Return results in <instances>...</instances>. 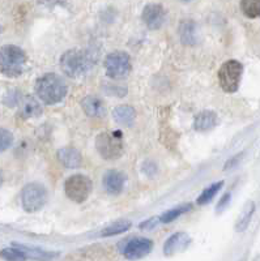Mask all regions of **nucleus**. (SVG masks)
<instances>
[{
	"label": "nucleus",
	"mask_w": 260,
	"mask_h": 261,
	"mask_svg": "<svg viewBox=\"0 0 260 261\" xmlns=\"http://www.w3.org/2000/svg\"><path fill=\"white\" fill-rule=\"evenodd\" d=\"M158 222H161L160 217H153V218H149V220L140 223L139 227L141 228V230H152V228L156 227V226L158 225Z\"/></svg>",
	"instance_id": "obj_27"
},
{
	"label": "nucleus",
	"mask_w": 260,
	"mask_h": 261,
	"mask_svg": "<svg viewBox=\"0 0 260 261\" xmlns=\"http://www.w3.org/2000/svg\"><path fill=\"white\" fill-rule=\"evenodd\" d=\"M254 213H255V202L250 200V201L246 202L242 212H241L240 217H238V220H237V223H235L237 231L238 232L245 231L246 228L248 227V225H250V221H251Z\"/></svg>",
	"instance_id": "obj_18"
},
{
	"label": "nucleus",
	"mask_w": 260,
	"mask_h": 261,
	"mask_svg": "<svg viewBox=\"0 0 260 261\" xmlns=\"http://www.w3.org/2000/svg\"><path fill=\"white\" fill-rule=\"evenodd\" d=\"M243 154H245V153H240V154L234 155L233 158H230V160H229L228 162L225 163V166H224V170H225V171H226V170H231V169H234V167H235L237 165H238V163H240V161L242 160Z\"/></svg>",
	"instance_id": "obj_28"
},
{
	"label": "nucleus",
	"mask_w": 260,
	"mask_h": 261,
	"mask_svg": "<svg viewBox=\"0 0 260 261\" xmlns=\"http://www.w3.org/2000/svg\"><path fill=\"white\" fill-rule=\"evenodd\" d=\"M230 199H231V193L230 192L225 193V195L221 197V200L219 201V204H217V208H216L217 212L224 211V209L229 205V202H230Z\"/></svg>",
	"instance_id": "obj_29"
},
{
	"label": "nucleus",
	"mask_w": 260,
	"mask_h": 261,
	"mask_svg": "<svg viewBox=\"0 0 260 261\" xmlns=\"http://www.w3.org/2000/svg\"><path fill=\"white\" fill-rule=\"evenodd\" d=\"M21 97H22V95H21L20 92H16V90H13V92L8 93V94L6 95V99H4V102H6L9 107H13V106H16V105H18Z\"/></svg>",
	"instance_id": "obj_26"
},
{
	"label": "nucleus",
	"mask_w": 260,
	"mask_h": 261,
	"mask_svg": "<svg viewBox=\"0 0 260 261\" xmlns=\"http://www.w3.org/2000/svg\"><path fill=\"white\" fill-rule=\"evenodd\" d=\"M180 2H183V3H190V2H192V0H180Z\"/></svg>",
	"instance_id": "obj_31"
},
{
	"label": "nucleus",
	"mask_w": 260,
	"mask_h": 261,
	"mask_svg": "<svg viewBox=\"0 0 260 261\" xmlns=\"http://www.w3.org/2000/svg\"><path fill=\"white\" fill-rule=\"evenodd\" d=\"M13 140H15V137H13L11 130L6 129V128H0V153L11 148Z\"/></svg>",
	"instance_id": "obj_25"
},
{
	"label": "nucleus",
	"mask_w": 260,
	"mask_h": 261,
	"mask_svg": "<svg viewBox=\"0 0 260 261\" xmlns=\"http://www.w3.org/2000/svg\"><path fill=\"white\" fill-rule=\"evenodd\" d=\"M18 106H20L21 118L24 119L37 118V116H39L42 114L41 105L32 95H22L20 102H18Z\"/></svg>",
	"instance_id": "obj_15"
},
{
	"label": "nucleus",
	"mask_w": 260,
	"mask_h": 261,
	"mask_svg": "<svg viewBox=\"0 0 260 261\" xmlns=\"http://www.w3.org/2000/svg\"><path fill=\"white\" fill-rule=\"evenodd\" d=\"M222 186H224V181H222V180L210 184L209 187L205 188V190L201 192V195L198 197V200H196L198 205L209 204V202L213 200V197H215V196L219 193V191L221 190Z\"/></svg>",
	"instance_id": "obj_22"
},
{
	"label": "nucleus",
	"mask_w": 260,
	"mask_h": 261,
	"mask_svg": "<svg viewBox=\"0 0 260 261\" xmlns=\"http://www.w3.org/2000/svg\"><path fill=\"white\" fill-rule=\"evenodd\" d=\"M153 241L148 238H131L126 239L119 244L122 253L127 258H140L143 256L148 255L153 249Z\"/></svg>",
	"instance_id": "obj_9"
},
{
	"label": "nucleus",
	"mask_w": 260,
	"mask_h": 261,
	"mask_svg": "<svg viewBox=\"0 0 260 261\" xmlns=\"http://www.w3.org/2000/svg\"><path fill=\"white\" fill-rule=\"evenodd\" d=\"M56 157L67 169H77L81 165V153L75 148H62L58 150Z\"/></svg>",
	"instance_id": "obj_14"
},
{
	"label": "nucleus",
	"mask_w": 260,
	"mask_h": 261,
	"mask_svg": "<svg viewBox=\"0 0 260 261\" xmlns=\"http://www.w3.org/2000/svg\"><path fill=\"white\" fill-rule=\"evenodd\" d=\"M96 148L104 160H118L123 153V134L121 130L100 134L96 139Z\"/></svg>",
	"instance_id": "obj_4"
},
{
	"label": "nucleus",
	"mask_w": 260,
	"mask_h": 261,
	"mask_svg": "<svg viewBox=\"0 0 260 261\" xmlns=\"http://www.w3.org/2000/svg\"><path fill=\"white\" fill-rule=\"evenodd\" d=\"M105 69H106V74L109 77L119 79L127 77L130 74L131 69H132V64H131V58L127 53L124 51H114L110 53L106 58H105Z\"/></svg>",
	"instance_id": "obj_8"
},
{
	"label": "nucleus",
	"mask_w": 260,
	"mask_h": 261,
	"mask_svg": "<svg viewBox=\"0 0 260 261\" xmlns=\"http://www.w3.org/2000/svg\"><path fill=\"white\" fill-rule=\"evenodd\" d=\"M217 122H219V118L215 111L204 110L199 113L194 119V129L198 132H207L216 127Z\"/></svg>",
	"instance_id": "obj_16"
},
{
	"label": "nucleus",
	"mask_w": 260,
	"mask_h": 261,
	"mask_svg": "<svg viewBox=\"0 0 260 261\" xmlns=\"http://www.w3.org/2000/svg\"><path fill=\"white\" fill-rule=\"evenodd\" d=\"M4 181V175H3V171L0 170V187H2V184H3Z\"/></svg>",
	"instance_id": "obj_30"
},
{
	"label": "nucleus",
	"mask_w": 260,
	"mask_h": 261,
	"mask_svg": "<svg viewBox=\"0 0 260 261\" xmlns=\"http://www.w3.org/2000/svg\"><path fill=\"white\" fill-rule=\"evenodd\" d=\"M192 209V204L191 202H186V204L183 205H179V206H175V208L170 209V211H168L166 213H163L162 216L160 217V221L163 223H170L173 222V221H175L177 218H179L182 214L187 213V212H190Z\"/></svg>",
	"instance_id": "obj_21"
},
{
	"label": "nucleus",
	"mask_w": 260,
	"mask_h": 261,
	"mask_svg": "<svg viewBox=\"0 0 260 261\" xmlns=\"http://www.w3.org/2000/svg\"><path fill=\"white\" fill-rule=\"evenodd\" d=\"M94 59L92 54L85 50H74L65 51L60 58V68L67 76L72 79L85 76L90 69L93 68Z\"/></svg>",
	"instance_id": "obj_2"
},
{
	"label": "nucleus",
	"mask_w": 260,
	"mask_h": 261,
	"mask_svg": "<svg viewBox=\"0 0 260 261\" xmlns=\"http://www.w3.org/2000/svg\"><path fill=\"white\" fill-rule=\"evenodd\" d=\"M92 188L93 183L90 178L83 175V174H75V175L67 178L64 183V191L67 197L77 204H81L88 200L92 193Z\"/></svg>",
	"instance_id": "obj_6"
},
{
	"label": "nucleus",
	"mask_w": 260,
	"mask_h": 261,
	"mask_svg": "<svg viewBox=\"0 0 260 261\" xmlns=\"http://www.w3.org/2000/svg\"><path fill=\"white\" fill-rule=\"evenodd\" d=\"M81 107H83L84 113L92 118H102L106 114L104 101L96 95H86L81 101Z\"/></svg>",
	"instance_id": "obj_13"
},
{
	"label": "nucleus",
	"mask_w": 260,
	"mask_h": 261,
	"mask_svg": "<svg viewBox=\"0 0 260 261\" xmlns=\"http://www.w3.org/2000/svg\"><path fill=\"white\" fill-rule=\"evenodd\" d=\"M191 238L187 232H175L163 244V253L166 256H172L180 252L190 246Z\"/></svg>",
	"instance_id": "obj_12"
},
{
	"label": "nucleus",
	"mask_w": 260,
	"mask_h": 261,
	"mask_svg": "<svg viewBox=\"0 0 260 261\" xmlns=\"http://www.w3.org/2000/svg\"><path fill=\"white\" fill-rule=\"evenodd\" d=\"M48 190L41 183H29L22 188L21 204L28 213H36L43 208L48 202Z\"/></svg>",
	"instance_id": "obj_5"
},
{
	"label": "nucleus",
	"mask_w": 260,
	"mask_h": 261,
	"mask_svg": "<svg viewBox=\"0 0 260 261\" xmlns=\"http://www.w3.org/2000/svg\"><path fill=\"white\" fill-rule=\"evenodd\" d=\"M126 175L118 170H109L104 175V188L109 195H119L126 184Z\"/></svg>",
	"instance_id": "obj_11"
},
{
	"label": "nucleus",
	"mask_w": 260,
	"mask_h": 261,
	"mask_svg": "<svg viewBox=\"0 0 260 261\" xmlns=\"http://www.w3.org/2000/svg\"><path fill=\"white\" fill-rule=\"evenodd\" d=\"M179 36L180 41L183 45H195L196 42V27L194 24V21L187 20L182 21V24L179 27Z\"/></svg>",
	"instance_id": "obj_19"
},
{
	"label": "nucleus",
	"mask_w": 260,
	"mask_h": 261,
	"mask_svg": "<svg viewBox=\"0 0 260 261\" xmlns=\"http://www.w3.org/2000/svg\"><path fill=\"white\" fill-rule=\"evenodd\" d=\"M27 64V54L15 45H6L0 48V73L7 77L21 76Z\"/></svg>",
	"instance_id": "obj_3"
},
{
	"label": "nucleus",
	"mask_w": 260,
	"mask_h": 261,
	"mask_svg": "<svg viewBox=\"0 0 260 261\" xmlns=\"http://www.w3.org/2000/svg\"><path fill=\"white\" fill-rule=\"evenodd\" d=\"M67 84L55 73H46L36 83V94L43 103L55 105L67 95Z\"/></svg>",
	"instance_id": "obj_1"
},
{
	"label": "nucleus",
	"mask_w": 260,
	"mask_h": 261,
	"mask_svg": "<svg viewBox=\"0 0 260 261\" xmlns=\"http://www.w3.org/2000/svg\"><path fill=\"white\" fill-rule=\"evenodd\" d=\"M241 9L246 17H260V0H241Z\"/></svg>",
	"instance_id": "obj_23"
},
{
	"label": "nucleus",
	"mask_w": 260,
	"mask_h": 261,
	"mask_svg": "<svg viewBox=\"0 0 260 261\" xmlns=\"http://www.w3.org/2000/svg\"><path fill=\"white\" fill-rule=\"evenodd\" d=\"M0 257L6 258V260H27V255L20 247H11V248H4L0 251Z\"/></svg>",
	"instance_id": "obj_24"
},
{
	"label": "nucleus",
	"mask_w": 260,
	"mask_h": 261,
	"mask_svg": "<svg viewBox=\"0 0 260 261\" xmlns=\"http://www.w3.org/2000/svg\"><path fill=\"white\" fill-rule=\"evenodd\" d=\"M112 116H114V120L118 124L131 127L132 123L135 122V118H136V111H135V109L132 106L123 105V106H118L114 109Z\"/></svg>",
	"instance_id": "obj_17"
},
{
	"label": "nucleus",
	"mask_w": 260,
	"mask_h": 261,
	"mask_svg": "<svg viewBox=\"0 0 260 261\" xmlns=\"http://www.w3.org/2000/svg\"><path fill=\"white\" fill-rule=\"evenodd\" d=\"M131 226H132V223L127 220L116 221V222H114L112 225L107 226L106 228H104L102 232H101V237L107 238V237H114V235H119L122 234V232L128 231V230L131 228Z\"/></svg>",
	"instance_id": "obj_20"
},
{
	"label": "nucleus",
	"mask_w": 260,
	"mask_h": 261,
	"mask_svg": "<svg viewBox=\"0 0 260 261\" xmlns=\"http://www.w3.org/2000/svg\"><path fill=\"white\" fill-rule=\"evenodd\" d=\"M243 73V65L238 60H228L219 71V83L226 93H235L240 88Z\"/></svg>",
	"instance_id": "obj_7"
},
{
	"label": "nucleus",
	"mask_w": 260,
	"mask_h": 261,
	"mask_svg": "<svg viewBox=\"0 0 260 261\" xmlns=\"http://www.w3.org/2000/svg\"><path fill=\"white\" fill-rule=\"evenodd\" d=\"M165 9L160 4H148L143 9L141 18L151 30L160 29L165 22Z\"/></svg>",
	"instance_id": "obj_10"
}]
</instances>
